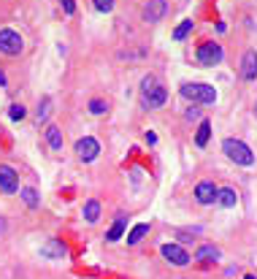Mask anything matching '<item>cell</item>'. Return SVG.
Returning <instances> with one entry per match:
<instances>
[{
    "instance_id": "cell-1",
    "label": "cell",
    "mask_w": 257,
    "mask_h": 279,
    "mask_svg": "<svg viewBox=\"0 0 257 279\" xmlns=\"http://www.w3.org/2000/svg\"><path fill=\"white\" fill-rule=\"evenodd\" d=\"M168 93H165L163 84H157L154 76H144V82H141V106L144 109H160L165 103Z\"/></svg>"
},
{
    "instance_id": "cell-2",
    "label": "cell",
    "mask_w": 257,
    "mask_h": 279,
    "mask_svg": "<svg viewBox=\"0 0 257 279\" xmlns=\"http://www.w3.org/2000/svg\"><path fill=\"white\" fill-rule=\"evenodd\" d=\"M222 152L233 160L236 165H255V152L238 139H225L222 141Z\"/></svg>"
},
{
    "instance_id": "cell-3",
    "label": "cell",
    "mask_w": 257,
    "mask_h": 279,
    "mask_svg": "<svg viewBox=\"0 0 257 279\" xmlns=\"http://www.w3.org/2000/svg\"><path fill=\"white\" fill-rule=\"evenodd\" d=\"M181 98H187V100H193V103H214L216 100V90L214 87H209V84H198V82H193V84H181Z\"/></svg>"
},
{
    "instance_id": "cell-4",
    "label": "cell",
    "mask_w": 257,
    "mask_h": 279,
    "mask_svg": "<svg viewBox=\"0 0 257 279\" xmlns=\"http://www.w3.org/2000/svg\"><path fill=\"white\" fill-rule=\"evenodd\" d=\"M22 49H24L22 35L14 33V30H0V52L8 54V57H17V54H22Z\"/></svg>"
},
{
    "instance_id": "cell-5",
    "label": "cell",
    "mask_w": 257,
    "mask_h": 279,
    "mask_svg": "<svg viewBox=\"0 0 257 279\" xmlns=\"http://www.w3.org/2000/svg\"><path fill=\"white\" fill-rule=\"evenodd\" d=\"M222 57H225L222 46L214 44V41H203L198 46V63L200 65H219V63H222Z\"/></svg>"
},
{
    "instance_id": "cell-6",
    "label": "cell",
    "mask_w": 257,
    "mask_h": 279,
    "mask_svg": "<svg viewBox=\"0 0 257 279\" xmlns=\"http://www.w3.org/2000/svg\"><path fill=\"white\" fill-rule=\"evenodd\" d=\"M160 252H163V257L171 263V266H179V268H184L193 257L187 255V250L184 247H179V244H163L160 247Z\"/></svg>"
},
{
    "instance_id": "cell-7",
    "label": "cell",
    "mask_w": 257,
    "mask_h": 279,
    "mask_svg": "<svg viewBox=\"0 0 257 279\" xmlns=\"http://www.w3.org/2000/svg\"><path fill=\"white\" fill-rule=\"evenodd\" d=\"M76 155L82 163H92L95 157L100 155V144L92 139V136H84V139L76 141Z\"/></svg>"
},
{
    "instance_id": "cell-8",
    "label": "cell",
    "mask_w": 257,
    "mask_h": 279,
    "mask_svg": "<svg viewBox=\"0 0 257 279\" xmlns=\"http://www.w3.org/2000/svg\"><path fill=\"white\" fill-rule=\"evenodd\" d=\"M17 190H19V174L11 165H0V192L14 195Z\"/></svg>"
},
{
    "instance_id": "cell-9",
    "label": "cell",
    "mask_w": 257,
    "mask_h": 279,
    "mask_svg": "<svg viewBox=\"0 0 257 279\" xmlns=\"http://www.w3.org/2000/svg\"><path fill=\"white\" fill-rule=\"evenodd\" d=\"M241 79L244 82H255L257 79V52L255 49H246L244 57H241Z\"/></svg>"
},
{
    "instance_id": "cell-10",
    "label": "cell",
    "mask_w": 257,
    "mask_h": 279,
    "mask_svg": "<svg viewBox=\"0 0 257 279\" xmlns=\"http://www.w3.org/2000/svg\"><path fill=\"white\" fill-rule=\"evenodd\" d=\"M41 255L46 257V260H63V257L68 255V247H65L60 238H49L46 244L41 247Z\"/></svg>"
},
{
    "instance_id": "cell-11",
    "label": "cell",
    "mask_w": 257,
    "mask_h": 279,
    "mask_svg": "<svg viewBox=\"0 0 257 279\" xmlns=\"http://www.w3.org/2000/svg\"><path fill=\"white\" fill-rule=\"evenodd\" d=\"M165 8H168V6H165V0H149V3H146V6H144V19H146V22H160V19H163L165 17Z\"/></svg>"
},
{
    "instance_id": "cell-12",
    "label": "cell",
    "mask_w": 257,
    "mask_h": 279,
    "mask_svg": "<svg viewBox=\"0 0 257 279\" xmlns=\"http://www.w3.org/2000/svg\"><path fill=\"white\" fill-rule=\"evenodd\" d=\"M216 187L214 182H198V187H195V198H198V204H214L216 201Z\"/></svg>"
},
{
    "instance_id": "cell-13",
    "label": "cell",
    "mask_w": 257,
    "mask_h": 279,
    "mask_svg": "<svg viewBox=\"0 0 257 279\" xmlns=\"http://www.w3.org/2000/svg\"><path fill=\"white\" fill-rule=\"evenodd\" d=\"M219 257H222V252H219V247H214V244H203L198 252H195V260L206 263V266H209V263H216Z\"/></svg>"
},
{
    "instance_id": "cell-14",
    "label": "cell",
    "mask_w": 257,
    "mask_h": 279,
    "mask_svg": "<svg viewBox=\"0 0 257 279\" xmlns=\"http://www.w3.org/2000/svg\"><path fill=\"white\" fill-rule=\"evenodd\" d=\"M125 228H128V217L119 214L117 220H114V225L108 228V233H106V241H119V238H122V233H125Z\"/></svg>"
},
{
    "instance_id": "cell-15",
    "label": "cell",
    "mask_w": 257,
    "mask_h": 279,
    "mask_svg": "<svg viewBox=\"0 0 257 279\" xmlns=\"http://www.w3.org/2000/svg\"><path fill=\"white\" fill-rule=\"evenodd\" d=\"M46 141L54 152H63V130H60L57 125H49L46 128Z\"/></svg>"
},
{
    "instance_id": "cell-16",
    "label": "cell",
    "mask_w": 257,
    "mask_h": 279,
    "mask_svg": "<svg viewBox=\"0 0 257 279\" xmlns=\"http://www.w3.org/2000/svg\"><path fill=\"white\" fill-rule=\"evenodd\" d=\"M82 217L87 222H98L100 220V204L95 201V198H89L87 204H84V209H82Z\"/></svg>"
},
{
    "instance_id": "cell-17",
    "label": "cell",
    "mask_w": 257,
    "mask_h": 279,
    "mask_svg": "<svg viewBox=\"0 0 257 279\" xmlns=\"http://www.w3.org/2000/svg\"><path fill=\"white\" fill-rule=\"evenodd\" d=\"M236 201H238V195H236V190H230V187H225V190L216 192V204L225 206V209H230V206H236Z\"/></svg>"
},
{
    "instance_id": "cell-18",
    "label": "cell",
    "mask_w": 257,
    "mask_h": 279,
    "mask_svg": "<svg viewBox=\"0 0 257 279\" xmlns=\"http://www.w3.org/2000/svg\"><path fill=\"white\" fill-rule=\"evenodd\" d=\"M146 233H149V222H138V225H135L133 231L128 233V244H130V247H135V244L141 241V238L146 236Z\"/></svg>"
},
{
    "instance_id": "cell-19",
    "label": "cell",
    "mask_w": 257,
    "mask_h": 279,
    "mask_svg": "<svg viewBox=\"0 0 257 279\" xmlns=\"http://www.w3.org/2000/svg\"><path fill=\"white\" fill-rule=\"evenodd\" d=\"M209 136H211V122H209V119H203V122H200V128H198V133H195V144L203 149V146L209 144Z\"/></svg>"
},
{
    "instance_id": "cell-20",
    "label": "cell",
    "mask_w": 257,
    "mask_h": 279,
    "mask_svg": "<svg viewBox=\"0 0 257 279\" xmlns=\"http://www.w3.org/2000/svg\"><path fill=\"white\" fill-rule=\"evenodd\" d=\"M49 111H52V100L43 98L41 103H38V109H35V119H38V122H46V119H49Z\"/></svg>"
},
{
    "instance_id": "cell-21",
    "label": "cell",
    "mask_w": 257,
    "mask_h": 279,
    "mask_svg": "<svg viewBox=\"0 0 257 279\" xmlns=\"http://www.w3.org/2000/svg\"><path fill=\"white\" fill-rule=\"evenodd\" d=\"M190 30H193V19H184V22L173 30V38H176V41H184V38L190 35Z\"/></svg>"
},
{
    "instance_id": "cell-22",
    "label": "cell",
    "mask_w": 257,
    "mask_h": 279,
    "mask_svg": "<svg viewBox=\"0 0 257 279\" xmlns=\"http://www.w3.org/2000/svg\"><path fill=\"white\" fill-rule=\"evenodd\" d=\"M19 195H22V201L30 206V209H35V206H38V192H35L33 187H24V190L19 192Z\"/></svg>"
},
{
    "instance_id": "cell-23",
    "label": "cell",
    "mask_w": 257,
    "mask_h": 279,
    "mask_svg": "<svg viewBox=\"0 0 257 279\" xmlns=\"http://www.w3.org/2000/svg\"><path fill=\"white\" fill-rule=\"evenodd\" d=\"M24 114H27V111H24V106H22V103H14L11 109H8V116H11L14 122H19V119H24Z\"/></svg>"
},
{
    "instance_id": "cell-24",
    "label": "cell",
    "mask_w": 257,
    "mask_h": 279,
    "mask_svg": "<svg viewBox=\"0 0 257 279\" xmlns=\"http://www.w3.org/2000/svg\"><path fill=\"white\" fill-rule=\"evenodd\" d=\"M106 109H108V103H103V100H89V111H92V114H106Z\"/></svg>"
},
{
    "instance_id": "cell-25",
    "label": "cell",
    "mask_w": 257,
    "mask_h": 279,
    "mask_svg": "<svg viewBox=\"0 0 257 279\" xmlns=\"http://www.w3.org/2000/svg\"><path fill=\"white\" fill-rule=\"evenodd\" d=\"M60 6H63V11L68 14V17L70 14H76V0H60Z\"/></svg>"
},
{
    "instance_id": "cell-26",
    "label": "cell",
    "mask_w": 257,
    "mask_h": 279,
    "mask_svg": "<svg viewBox=\"0 0 257 279\" xmlns=\"http://www.w3.org/2000/svg\"><path fill=\"white\" fill-rule=\"evenodd\" d=\"M95 8H98V11H111L114 0H95Z\"/></svg>"
},
{
    "instance_id": "cell-27",
    "label": "cell",
    "mask_w": 257,
    "mask_h": 279,
    "mask_svg": "<svg viewBox=\"0 0 257 279\" xmlns=\"http://www.w3.org/2000/svg\"><path fill=\"white\" fill-rule=\"evenodd\" d=\"M198 116H200V109H190L187 111V119H198Z\"/></svg>"
},
{
    "instance_id": "cell-28",
    "label": "cell",
    "mask_w": 257,
    "mask_h": 279,
    "mask_svg": "<svg viewBox=\"0 0 257 279\" xmlns=\"http://www.w3.org/2000/svg\"><path fill=\"white\" fill-rule=\"evenodd\" d=\"M146 144L154 146V144H157V136H154V133H146Z\"/></svg>"
},
{
    "instance_id": "cell-29",
    "label": "cell",
    "mask_w": 257,
    "mask_h": 279,
    "mask_svg": "<svg viewBox=\"0 0 257 279\" xmlns=\"http://www.w3.org/2000/svg\"><path fill=\"white\" fill-rule=\"evenodd\" d=\"M0 87H6V76L0 73Z\"/></svg>"
},
{
    "instance_id": "cell-30",
    "label": "cell",
    "mask_w": 257,
    "mask_h": 279,
    "mask_svg": "<svg viewBox=\"0 0 257 279\" xmlns=\"http://www.w3.org/2000/svg\"><path fill=\"white\" fill-rule=\"evenodd\" d=\"M246 279H255V277H252V274H246Z\"/></svg>"
}]
</instances>
